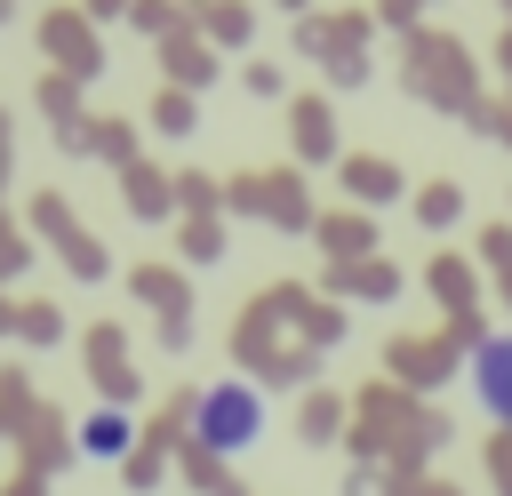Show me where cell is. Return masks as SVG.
Masks as SVG:
<instances>
[{"label": "cell", "instance_id": "4", "mask_svg": "<svg viewBox=\"0 0 512 496\" xmlns=\"http://www.w3.org/2000/svg\"><path fill=\"white\" fill-rule=\"evenodd\" d=\"M344 176H352V192H360V200H376V192L392 200V192H400V168H392V160H376V152L344 160Z\"/></svg>", "mask_w": 512, "mask_h": 496}, {"label": "cell", "instance_id": "9", "mask_svg": "<svg viewBox=\"0 0 512 496\" xmlns=\"http://www.w3.org/2000/svg\"><path fill=\"white\" fill-rule=\"evenodd\" d=\"M432 288H440V296H448V304H464V272H456V264H448V256H440V264H432Z\"/></svg>", "mask_w": 512, "mask_h": 496}, {"label": "cell", "instance_id": "2", "mask_svg": "<svg viewBox=\"0 0 512 496\" xmlns=\"http://www.w3.org/2000/svg\"><path fill=\"white\" fill-rule=\"evenodd\" d=\"M472 400H480L496 424H512V336H488V344L472 352Z\"/></svg>", "mask_w": 512, "mask_h": 496}, {"label": "cell", "instance_id": "3", "mask_svg": "<svg viewBox=\"0 0 512 496\" xmlns=\"http://www.w3.org/2000/svg\"><path fill=\"white\" fill-rule=\"evenodd\" d=\"M136 448V424L120 416V408H96L88 424H80V456H96V464H120Z\"/></svg>", "mask_w": 512, "mask_h": 496}, {"label": "cell", "instance_id": "7", "mask_svg": "<svg viewBox=\"0 0 512 496\" xmlns=\"http://www.w3.org/2000/svg\"><path fill=\"white\" fill-rule=\"evenodd\" d=\"M328 432H336V400H312L304 408V440H328Z\"/></svg>", "mask_w": 512, "mask_h": 496}, {"label": "cell", "instance_id": "1", "mask_svg": "<svg viewBox=\"0 0 512 496\" xmlns=\"http://www.w3.org/2000/svg\"><path fill=\"white\" fill-rule=\"evenodd\" d=\"M256 432H264L256 384H208V392L192 400V440H200L208 456H240V448H256Z\"/></svg>", "mask_w": 512, "mask_h": 496}, {"label": "cell", "instance_id": "10", "mask_svg": "<svg viewBox=\"0 0 512 496\" xmlns=\"http://www.w3.org/2000/svg\"><path fill=\"white\" fill-rule=\"evenodd\" d=\"M168 56H176V72H192V80H208V48H184V40H176Z\"/></svg>", "mask_w": 512, "mask_h": 496}, {"label": "cell", "instance_id": "5", "mask_svg": "<svg viewBox=\"0 0 512 496\" xmlns=\"http://www.w3.org/2000/svg\"><path fill=\"white\" fill-rule=\"evenodd\" d=\"M296 144H304V152H328V112L304 104V112H296Z\"/></svg>", "mask_w": 512, "mask_h": 496}, {"label": "cell", "instance_id": "6", "mask_svg": "<svg viewBox=\"0 0 512 496\" xmlns=\"http://www.w3.org/2000/svg\"><path fill=\"white\" fill-rule=\"evenodd\" d=\"M416 208H424V224H448V216H456V184H432Z\"/></svg>", "mask_w": 512, "mask_h": 496}, {"label": "cell", "instance_id": "11", "mask_svg": "<svg viewBox=\"0 0 512 496\" xmlns=\"http://www.w3.org/2000/svg\"><path fill=\"white\" fill-rule=\"evenodd\" d=\"M160 128H192V104L184 96H160Z\"/></svg>", "mask_w": 512, "mask_h": 496}, {"label": "cell", "instance_id": "8", "mask_svg": "<svg viewBox=\"0 0 512 496\" xmlns=\"http://www.w3.org/2000/svg\"><path fill=\"white\" fill-rule=\"evenodd\" d=\"M320 232H328L336 248H360V240H368V224H360V216H336V224H320Z\"/></svg>", "mask_w": 512, "mask_h": 496}]
</instances>
